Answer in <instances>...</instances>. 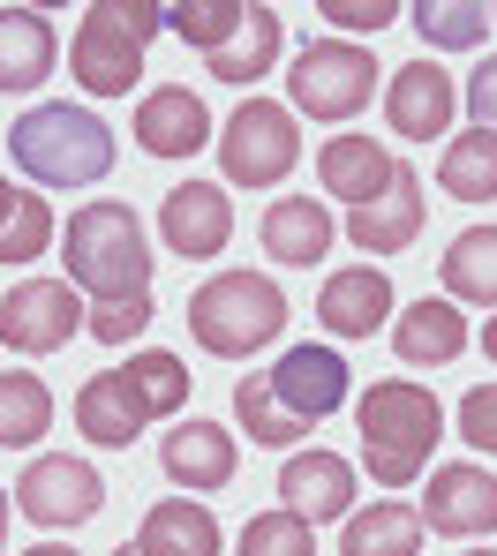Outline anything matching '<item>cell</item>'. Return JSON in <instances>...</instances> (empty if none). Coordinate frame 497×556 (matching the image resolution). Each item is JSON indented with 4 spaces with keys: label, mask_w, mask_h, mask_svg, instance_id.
I'll list each match as a JSON object with an SVG mask.
<instances>
[{
    "label": "cell",
    "mask_w": 497,
    "mask_h": 556,
    "mask_svg": "<svg viewBox=\"0 0 497 556\" xmlns=\"http://www.w3.org/2000/svg\"><path fill=\"white\" fill-rule=\"evenodd\" d=\"M211 143H219V166H226V181H234V188H279L287 174H295V159H301L295 105L241 98Z\"/></svg>",
    "instance_id": "52a82bcc"
},
{
    "label": "cell",
    "mask_w": 497,
    "mask_h": 556,
    "mask_svg": "<svg viewBox=\"0 0 497 556\" xmlns=\"http://www.w3.org/2000/svg\"><path fill=\"white\" fill-rule=\"evenodd\" d=\"M46 429H53V391H46V376L8 369L0 376V452H30Z\"/></svg>",
    "instance_id": "f1b7e54d"
},
{
    "label": "cell",
    "mask_w": 497,
    "mask_h": 556,
    "mask_svg": "<svg viewBox=\"0 0 497 556\" xmlns=\"http://www.w3.org/2000/svg\"><path fill=\"white\" fill-rule=\"evenodd\" d=\"M437 188H445L452 203H490V195H497V136H490V128H468V136L445 143V159H437Z\"/></svg>",
    "instance_id": "83f0119b"
},
{
    "label": "cell",
    "mask_w": 497,
    "mask_h": 556,
    "mask_svg": "<svg viewBox=\"0 0 497 556\" xmlns=\"http://www.w3.org/2000/svg\"><path fill=\"white\" fill-rule=\"evenodd\" d=\"M0 549H8V489H0Z\"/></svg>",
    "instance_id": "b9f144b4"
},
{
    "label": "cell",
    "mask_w": 497,
    "mask_h": 556,
    "mask_svg": "<svg viewBox=\"0 0 497 556\" xmlns=\"http://www.w3.org/2000/svg\"><path fill=\"white\" fill-rule=\"evenodd\" d=\"M23 556H76V549H61V542H38V549H23Z\"/></svg>",
    "instance_id": "60d3db41"
},
{
    "label": "cell",
    "mask_w": 497,
    "mask_h": 556,
    "mask_svg": "<svg viewBox=\"0 0 497 556\" xmlns=\"http://www.w3.org/2000/svg\"><path fill=\"white\" fill-rule=\"evenodd\" d=\"M234 556H316V527L295 519L287 504H279V511H257V519L241 527Z\"/></svg>",
    "instance_id": "836d02e7"
},
{
    "label": "cell",
    "mask_w": 497,
    "mask_h": 556,
    "mask_svg": "<svg viewBox=\"0 0 497 556\" xmlns=\"http://www.w3.org/2000/svg\"><path fill=\"white\" fill-rule=\"evenodd\" d=\"M241 23H249V0H182V8H166V30L189 38L203 61H211L219 46H234Z\"/></svg>",
    "instance_id": "1f68e13d"
},
{
    "label": "cell",
    "mask_w": 497,
    "mask_h": 556,
    "mask_svg": "<svg viewBox=\"0 0 497 556\" xmlns=\"http://www.w3.org/2000/svg\"><path fill=\"white\" fill-rule=\"evenodd\" d=\"M113 556H136V549H113Z\"/></svg>",
    "instance_id": "f6af8a7d"
},
{
    "label": "cell",
    "mask_w": 497,
    "mask_h": 556,
    "mask_svg": "<svg viewBox=\"0 0 497 556\" xmlns=\"http://www.w3.org/2000/svg\"><path fill=\"white\" fill-rule=\"evenodd\" d=\"M8 151L15 166L30 174L38 188H91L113 174V128H105L91 105H30L15 128H8Z\"/></svg>",
    "instance_id": "3957f363"
},
{
    "label": "cell",
    "mask_w": 497,
    "mask_h": 556,
    "mask_svg": "<svg viewBox=\"0 0 497 556\" xmlns=\"http://www.w3.org/2000/svg\"><path fill=\"white\" fill-rule=\"evenodd\" d=\"M257 233H264V256H272V264H295V271L324 264V249L339 241V226H332L324 195H272Z\"/></svg>",
    "instance_id": "d6986e66"
},
{
    "label": "cell",
    "mask_w": 497,
    "mask_h": 556,
    "mask_svg": "<svg viewBox=\"0 0 497 556\" xmlns=\"http://www.w3.org/2000/svg\"><path fill=\"white\" fill-rule=\"evenodd\" d=\"M422 527L445 534V542H490L497 534V473L483 466H430V489H422Z\"/></svg>",
    "instance_id": "8fae6325"
},
{
    "label": "cell",
    "mask_w": 497,
    "mask_h": 556,
    "mask_svg": "<svg viewBox=\"0 0 497 556\" xmlns=\"http://www.w3.org/2000/svg\"><path fill=\"white\" fill-rule=\"evenodd\" d=\"M445 301H468V308H497V226H468L445 256Z\"/></svg>",
    "instance_id": "484cf974"
},
{
    "label": "cell",
    "mask_w": 497,
    "mask_h": 556,
    "mask_svg": "<svg viewBox=\"0 0 497 556\" xmlns=\"http://www.w3.org/2000/svg\"><path fill=\"white\" fill-rule=\"evenodd\" d=\"M159 233H166V249L174 256H226V241H234V203H226V188L219 181H182L159 195Z\"/></svg>",
    "instance_id": "7c38bea8"
},
{
    "label": "cell",
    "mask_w": 497,
    "mask_h": 556,
    "mask_svg": "<svg viewBox=\"0 0 497 556\" xmlns=\"http://www.w3.org/2000/svg\"><path fill=\"white\" fill-rule=\"evenodd\" d=\"M166 30V8L151 0H91L69 38V76L91 98H128L144 84V46Z\"/></svg>",
    "instance_id": "8992f818"
},
{
    "label": "cell",
    "mask_w": 497,
    "mask_h": 556,
    "mask_svg": "<svg viewBox=\"0 0 497 556\" xmlns=\"http://www.w3.org/2000/svg\"><path fill=\"white\" fill-rule=\"evenodd\" d=\"M355 421H362V459L377 489H414L430 473V452L445 444V406L430 383L414 376H385L355 399Z\"/></svg>",
    "instance_id": "7a4b0ae2"
},
{
    "label": "cell",
    "mask_w": 497,
    "mask_h": 556,
    "mask_svg": "<svg viewBox=\"0 0 497 556\" xmlns=\"http://www.w3.org/2000/svg\"><path fill=\"white\" fill-rule=\"evenodd\" d=\"M15 195H23V188H15V181H8V174H0V218L15 211Z\"/></svg>",
    "instance_id": "f35d334b"
},
{
    "label": "cell",
    "mask_w": 497,
    "mask_h": 556,
    "mask_svg": "<svg viewBox=\"0 0 497 556\" xmlns=\"http://www.w3.org/2000/svg\"><path fill=\"white\" fill-rule=\"evenodd\" d=\"M393 278L377 271V264H347V271L324 278V293H316V324L332 331V339H370V331H385L393 324Z\"/></svg>",
    "instance_id": "9a60e30c"
},
{
    "label": "cell",
    "mask_w": 497,
    "mask_h": 556,
    "mask_svg": "<svg viewBox=\"0 0 497 556\" xmlns=\"http://www.w3.org/2000/svg\"><path fill=\"white\" fill-rule=\"evenodd\" d=\"M468 556H497V549H468Z\"/></svg>",
    "instance_id": "7bdbcfd3"
},
{
    "label": "cell",
    "mask_w": 497,
    "mask_h": 556,
    "mask_svg": "<svg viewBox=\"0 0 497 556\" xmlns=\"http://www.w3.org/2000/svg\"><path fill=\"white\" fill-rule=\"evenodd\" d=\"M483 354H490V369H497V316L483 324Z\"/></svg>",
    "instance_id": "ab89813d"
},
{
    "label": "cell",
    "mask_w": 497,
    "mask_h": 556,
    "mask_svg": "<svg viewBox=\"0 0 497 556\" xmlns=\"http://www.w3.org/2000/svg\"><path fill=\"white\" fill-rule=\"evenodd\" d=\"M287 331V293L264 271H219L189 293V339L219 362H249Z\"/></svg>",
    "instance_id": "5b68a950"
},
{
    "label": "cell",
    "mask_w": 497,
    "mask_h": 556,
    "mask_svg": "<svg viewBox=\"0 0 497 556\" xmlns=\"http://www.w3.org/2000/svg\"><path fill=\"white\" fill-rule=\"evenodd\" d=\"M316 15H324V23H339V30H370V38H377V30L399 23L407 8H399V0H316Z\"/></svg>",
    "instance_id": "d590c367"
},
{
    "label": "cell",
    "mask_w": 497,
    "mask_h": 556,
    "mask_svg": "<svg viewBox=\"0 0 497 556\" xmlns=\"http://www.w3.org/2000/svg\"><path fill=\"white\" fill-rule=\"evenodd\" d=\"M279 496H287V511L309 519V527L347 519L355 511V466L339 459V452H295V459L279 466Z\"/></svg>",
    "instance_id": "ac0fdd59"
},
{
    "label": "cell",
    "mask_w": 497,
    "mask_h": 556,
    "mask_svg": "<svg viewBox=\"0 0 497 556\" xmlns=\"http://www.w3.org/2000/svg\"><path fill=\"white\" fill-rule=\"evenodd\" d=\"M203 143H211V113L189 84L144 91V105H136V151L144 159H197Z\"/></svg>",
    "instance_id": "5bb4252c"
},
{
    "label": "cell",
    "mask_w": 497,
    "mask_h": 556,
    "mask_svg": "<svg viewBox=\"0 0 497 556\" xmlns=\"http://www.w3.org/2000/svg\"><path fill=\"white\" fill-rule=\"evenodd\" d=\"M460 444H475V452L497 459V383H475L460 399Z\"/></svg>",
    "instance_id": "8d00e7d4"
},
{
    "label": "cell",
    "mask_w": 497,
    "mask_h": 556,
    "mask_svg": "<svg viewBox=\"0 0 497 556\" xmlns=\"http://www.w3.org/2000/svg\"><path fill=\"white\" fill-rule=\"evenodd\" d=\"M15 511L30 519V527H91L105 511V473L91 459H69V452H46V459L23 466V481H15Z\"/></svg>",
    "instance_id": "9c48e42d"
},
{
    "label": "cell",
    "mask_w": 497,
    "mask_h": 556,
    "mask_svg": "<svg viewBox=\"0 0 497 556\" xmlns=\"http://www.w3.org/2000/svg\"><path fill=\"white\" fill-rule=\"evenodd\" d=\"M414 233H422V174L414 166H399V181L377 203L347 211V241L362 256H399V249H414Z\"/></svg>",
    "instance_id": "ffe728a7"
},
{
    "label": "cell",
    "mask_w": 497,
    "mask_h": 556,
    "mask_svg": "<svg viewBox=\"0 0 497 556\" xmlns=\"http://www.w3.org/2000/svg\"><path fill=\"white\" fill-rule=\"evenodd\" d=\"M339 556H422V511H414V504H370V511H347Z\"/></svg>",
    "instance_id": "4316f807"
},
{
    "label": "cell",
    "mask_w": 497,
    "mask_h": 556,
    "mask_svg": "<svg viewBox=\"0 0 497 556\" xmlns=\"http://www.w3.org/2000/svg\"><path fill=\"white\" fill-rule=\"evenodd\" d=\"M53 249V203L46 195H15V211L0 218V264H38Z\"/></svg>",
    "instance_id": "d6a6232c"
},
{
    "label": "cell",
    "mask_w": 497,
    "mask_h": 556,
    "mask_svg": "<svg viewBox=\"0 0 497 556\" xmlns=\"http://www.w3.org/2000/svg\"><path fill=\"white\" fill-rule=\"evenodd\" d=\"M347 406V362L332 346H287L272 376H241L234 383V421L249 429V444L264 452H295L316 421H332Z\"/></svg>",
    "instance_id": "6da1fadb"
},
{
    "label": "cell",
    "mask_w": 497,
    "mask_h": 556,
    "mask_svg": "<svg viewBox=\"0 0 497 556\" xmlns=\"http://www.w3.org/2000/svg\"><path fill=\"white\" fill-rule=\"evenodd\" d=\"M121 383H128V399H136L151 421H166V414H182V399H189V383H197V376L182 369L174 354H128Z\"/></svg>",
    "instance_id": "4dcf8cb0"
},
{
    "label": "cell",
    "mask_w": 497,
    "mask_h": 556,
    "mask_svg": "<svg viewBox=\"0 0 497 556\" xmlns=\"http://www.w3.org/2000/svg\"><path fill=\"white\" fill-rule=\"evenodd\" d=\"M151 241H144V218L128 203H84L69 211V286L91 293V301H128V293H151Z\"/></svg>",
    "instance_id": "277c9868"
},
{
    "label": "cell",
    "mask_w": 497,
    "mask_h": 556,
    "mask_svg": "<svg viewBox=\"0 0 497 556\" xmlns=\"http://www.w3.org/2000/svg\"><path fill=\"white\" fill-rule=\"evenodd\" d=\"M316 181H324V195H339L347 211H362V203H377L399 181V159L377 136H324L316 143Z\"/></svg>",
    "instance_id": "2e32d148"
},
{
    "label": "cell",
    "mask_w": 497,
    "mask_h": 556,
    "mask_svg": "<svg viewBox=\"0 0 497 556\" xmlns=\"http://www.w3.org/2000/svg\"><path fill=\"white\" fill-rule=\"evenodd\" d=\"M279 46H287V23H279V8H249V23L234 30V46H219V53L203 61V76H211V84H234V91H249L257 76H272Z\"/></svg>",
    "instance_id": "cb8c5ba5"
},
{
    "label": "cell",
    "mask_w": 497,
    "mask_h": 556,
    "mask_svg": "<svg viewBox=\"0 0 497 556\" xmlns=\"http://www.w3.org/2000/svg\"><path fill=\"white\" fill-rule=\"evenodd\" d=\"M393 354L407 362V369H445V362H460L468 354V316H460V301H407L393 316Z\"/></svg>",
    "instance_id": "e0dca14e"
},
{
    "label": "cell",
    "mask_w": 497,
    "mask_h": 556,
    "mask_svg": "<svg viewBox=\"0 0 497 556\" xmlns=\"http://www.w3.org/2000/svg\"><path fill=\"white\" fill-rule=\"evenodd\" d=\"M159 466H166V481H182L189 496H203V489H226L234 481L241 444L219 421H182L174 437H159Z\"/></svg>",
    "instance_id": "44dd1931"
},
{
    "label": "cell",
    "mask_w": 497,
    "mask_h": 556,
    "mask_svg": "<svg viewBox=\"0 0 497 556\" xmlns=\"http://www.w3.org/2000/svg\"><path fill=\"white\" fill-rule=\"evenodd\" d=\"M151 316H159V308H151V293H128V301H91V324H84V331H91L99 346H128V339H144V331H151Z\"/></svg>",
    "instance_id": "e575fe53"
},
{
    "label": "cell",
    "mask_w": 497,
    "mask_h": 556,
    "mask_svg": "<svg viewBox=\"0 0 497 556\" xmlns=\"http://www.w3.org/2000/svg\"><path fill=\"white\" fill-rule=\"evenodd\" d=\"M144 421H151V414L128 399L121 369L84 376V391H76V437H91V444H105V452H128V444L144 437Z\"/></svg>",
    "instance_id": "603a6c76"
},
{
    "label": "cell",
    "mask_w": 497,
    "mask_h": 556,
    "mask_svg": "<svg viewBox=\"0 0 497 556\" xmlns=\"http://www.w3.org/2000/svg\"><path fill=\"white\" fill-rule=\"evenodd\" d=\"M452 113H460V91H452V76H445L430 53L407 61V68H393V84H385V121H393L399 143H430V136H445Z\"/></svg>",
    "instance_id": "4fadbf2b"
},
{
    "label": "cell",
    "mask_w": 497,
    "mask_h": 556,
    "mask_svg": "<svg viewBox=\"0 0 497 556\" xmlns=\"http://www.w3.org/2000/svg\"><path fill=\"white\" fill-rule=\"evenodd\" d=\"M468 113H475V128L497 136V61H483V68L468 76Z\"/></svg>",
    "instance_id": "74e56055"
},
{
    "label": "cell",
    "mask_w": 497,
    "mask_h": 556,
    "mask_svg": "<svg viewBox=\"0 0 497 556\" xmlns=\"http://www.w3.org/2000/svg\"><path fill=\"white\" fill-rule=\"evenodd\" d=\"M84 324H91V308L69 278H23L0 301V346L8 354H61Z\"/></svg>",
    "instance_id": "30bf717a"
},
{
    "label": "cell",
    "mask_w": 497,
    "mask_h": 556,
    "mask_svg": "<svg viewBox=\"0 0 497 556\" xmlns=\"http://www.w3.org/2000/svg\"><path fill=\"white\" fill-rule=\"evenodd\" d=\"M407 23L422 30L430 53H468L490 38V0H422V8H407Z\"/></svg>",
    "instance_id": "f546056e"
},
{
    "label": "cell",
    "mask_w": 497,
    "mask_h": 556,
    "mask_svg": "<svg viewBox=\"0 0 497 556\" xmlns=\"http://www.w3.org/2000/svg\"><path fill=\"white\" fill-rule=\"evenodd\" d=\"M53 23L38 8H0V91H38L53 76Z\"/></svg>",
    "instance_id": "7402d4cb"
},
{
    "label": "cell",
    "mask_w": 497,
    "mask_h": 556,
    "mask_svg": "<svg viewBox=\"0 0 497 556\" xmlns=\"http://www.w3.org/2000/svg\"><path fill=\"white\" fill-rule=\"evenodd\" d=\"M490 23H497V0H490Z\"/></svg>",
    "instance_id": "ee69618b"
},
{
    "label": "cell",
    "mask_w": 497,
    "mask_h": 556,
    "mask_svg": "<svg viewBox=\"0 0 497 556\" xmlns=\"http://www.w3.org/2000/svg\"><path fill=\"white\" fill-rule=\"evenodd\" d=\"M377 53L370 46H355V38H309L295 53V76H287V98H295V113L309 121H355L370 91H377Z\"/></svg>",
    "instance_id": "ba28073f"
},
{
    "label": "cell",
    "mask_w": 497,
    "mask_h": 556,
    "mask_svg": "<svg viewBox=\"0 0 497 556\" xmlns=\"http://www.w3.org/2000/svg\"><path fill=\"white\" fill-rule=\"evenodd\" d=\"M136 556H219V519L203 504H189V496H166V504L144 511Z\"/></svg>",
    "instance_id": "d4e9b609"
}]
</instances>
